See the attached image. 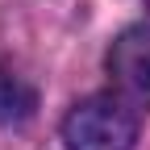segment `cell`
<instances>
[{
  "instance_id": "obj_1",
  "label": "cell",
  "mask_w": 150,
  "mask_h": 150,
  "mask_svg": "<svg viewBox=\"0 0 150 150\" xmlns=\"http://www.w3.org/2000/svg\"><path fill=\"white\" fill-rule=\"evenodd\" d=\"M67 150H134L138 108L121 96H88L63 117Z\"/></svg>"
},
{
  "instance_id": "obj_2",
  "label": "cell",
  "mask_w": 150,
  "mask_h": 150,
  "mask_svg": "<svg viewBox=\"0 0 150 150\" xmlns=\"http://www.w3.org/2000/svg\"><path fill=\"white\" fill-rule=\"evenodd\" d=\"M108 75L117 96L134 108L150 104V25H129L108 50Z\"/></svg>"
},
{
  "instance_id": "obj_3",
  "label": "cell",
  "mask_w": 150,
  "mask_h": 150,
  "mask_svg": "<svg viewBox=\"0 0 150 150\" xmlns=\"http://www.w3.org/2000/svg\"><path fill=\"white\" fill-rule=\"evenodd\" d=\"M33 108H38V92L17 71L0 67V125H21L33 117Z\"/></svg>"
}]
</instances>
